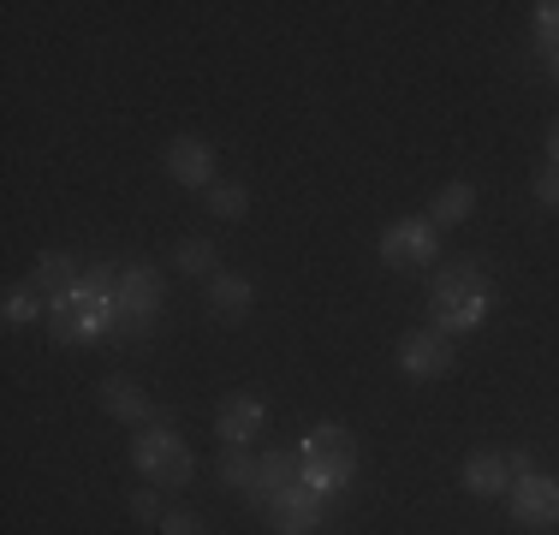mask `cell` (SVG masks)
Returning a JSON list of instances; mask_svg holds the SVG:
<instances>
[{"label": "cell", "instance_id": "6da1fadb", "mask_svg": "<svg viewBox=\"0 0 559 535\" xmlns=\"http://www.w3.org/2000/svg\"><path fill=\"white\" fill-rule=\"evenodd\" d=\"M429 316H435V333H447V340L471 333L488 316V280L476 268H441L429 292Z\"/></svg>", "mask_w": 559, "mask_h": 535}, {"label": "cell", "instance_id": "7a4b0ae2", "mask_svg": "<svg viewBox=\"0 0 559 535\" xmlns=\"http://www.w3.org/2000/svg\"><path fill=\"white\" fill-rule=\"evenodd\" d=\"M298 459H304V482H310V488L334 494L357 476V440L345 435V428L322 423V428H310V435L298 440Z\"/></svg>", "mask_w": 559, "mask_h": 535}, {"label": "cell", "instance_id": "3957f363", "mask_svg": "<svg viewBox=\"0 0 559 535\" xmlns=\"http://www.w3.org/2000/svg\"><path fill=\"white\" fill-rule=\"evenodd\" d=\"M131 464H138V476L155 482V488H185L197 471L191 447H185L173 428H143V435L131 440Z\"/></svg>", "mask_w": 559, "mask_h": 535}, {"label": "cell", "instance_id": "277c9868", "mask_svg": "<svg viewBox=\"0 0 559 535\" xmlns=\"http://www.w3.org/2000/svg\"><path fill=\"white\" fill-rule=\"evenodd\" d=\"M48 321H55L60 345H84V340H102L108 328H119V304L96 298V292H78L66 304H48Z\"/></svg>", "mask_w": 559, "mask_h": 535}, {"label": "cell", "instance_id": "5b68a950", "mask_svg": "<svg viewBox=\"0 0 559 535\" xmlns=\"http://www.w3.org/2000/svg\"><path fill=\"white\" fill-rule=\"evenodd\" d=\"M381 257H388V268H429L435 262V221H417V214L393 221L381 233Z\"/></svg>", "mask_w": 559, "mask_h": 535}, {"label": "cell", "instance_id": "8992f818", "mask_svg": "<svg viewBox=\"0 0 559 535\" xmlns=\"http://www.w3.org/2000/svg\"><path fill=\"white\" fill-rule=\"evenodd\" d=\"M399 369H405L411 381H441V374L452 369V345H447V333H435V328L405 333V340H399Z\"/></svg>", "mask_w": 559, "mask_h": 535}, {"label": "cell", "instance_id": "52a82bcc", "mask_svg": "<svg viewBox=\"0 0 559 535\" xmlns=\"http://www.w3.org/2000/svg\"><path fill=\"white\" fill-rule=\"evenodd\" d=\"M512 518L518 524H530V530H548L559 524V482L554 476H518V488H512Z\"/></svg>", "mask_w": 559, "mask_h": 535}, {"label": "cell", "instance_id": "ba28073f", "mask_svg": "<svg viewBox=\"0 0 559 535\" xmlns=\"http://www.w3.org/2000/svg\"><path fill=\"white\" fill-rule=\"evenodd\" d=\"M518 476H530V464L518 459V452H512V459H506V452H476V459L464 464V488L483 494V500H495V494H512Z\"/></svg>", "mask_w": 559, "mask_h": 535}, {"label": "cell", "instance_id": "9c48e42d", "mask_svg": "<svg viewBox=\"0 0 559 535\" xmlns=\"http://www.w3.org/2000/svg\"><path fill=\"white\" fill-rule=\"evenodd\" d=\"M269 524H274V535H310L316 524H322V488H310V482L286 488L269 506Z\"/></svg>", "mask_w": 559, "mask_h": 535}, {"label": "cell", "instance_id": "30bf717a", "mask_svg": "<svg viewBox=\"0 0 559 535\" xmlns=\"http://www.w3.org/2000/svg\"><path fill=\"white\" fill-rule=\"evenodd\" d=\"M304 482V459L298 452H269V459H257V482H250V506H262V512H269V506L280 500V494L286 488H298Z\"/></svg>", "mask_w": 559, "mask_h": 535}, {"label": "cell", "instance_id": "8fae6325", "mask_svg": "<svg viewBox=\"0 0 559 535\" xmlns=\"http://www.w3.org/2000/svg\"><path fill=\"white\" fill-rule=\"evenodd\" d=\"M167 173H173L179 185L209 191V185H215V150H209L203 138H173V143H167Z\"/></svg>", "mask_w": 559, "mask_h": 535}, {"label": "cell", "instance_id": "7c38bea8", "mask_svg": "<svg viewBox=\"0 0 559 535\" xmlns=\"http://www.w3.org/2000/svg\"><path fill=\"white\" fill-rule=\"evenodd\" d=\"M262 423H269L262 399H226L221 417H215V435H221V447H250L262 435Z\"/></svg>", "mask_w": 559, "mask_h": 535}, {"label": "cell", "instance_id": "4fadbf2b", "mask_svg": "<svg viewBox=\"0 0 559 535\" xmlns=\"http://www.w3.org/2000/svg\"><path fill=\"white\" fill-rule=\"evenodd\" d=\"M31 286L43 292L48 304H66V298H78V292H84V268H78L72 257H60V250H55V257H43V262H36V280H31Z\"/></svg>", "mask_w": 559, "mask_h": 535}, {"label": "cell", "instance_id": "5bb4252c", "mask_svg": "<svg viewBox=\"0 0 559 535\" xmlns=\"http://www.w3.org/2000/svg\"><path fill=\"white\" fill-rule=\"evenodd\" d=\"M155 304H162V274L138 262L119 280V316H155Z\"/></svg>", "mask_w": 559, "mask_h": 535}, {"label": "cell", "instance_id": "9a60e30c", "mask_svg": "<svg viewBox=\"0 0 559 535\" xmlns=\"http://www.w3.org/2000/svg\"><path fill=\"white\" fill-rule=\"evenodd\" d=\"M245 310H250V280L221 268V274L209 280V316H215V321H238Z\"/></svg>", "mask_w": 559, "mask_h": 535}, {"label": "cell", "instance_id": "2e32d148", "mask_svg": "<svg viewBox=\"0 0 559 535\" xmlns=\"http://www.w3.org/2000/svg\"><path fill=\"white\" fill-rule=\"evenodd\" d=\"M102 405H108L119 423H143V417H150V399H143V387L119 381V374H114V381H102Z\"/></svg>", "mask_w": 559, "mask_h": 535}, {"label": "cell", "instance_id": "e0dca14e", "mask_svg": "<svg viewBox=\"0 0 559 535\" xmlns=\"http://www.w3.org/2000/svg\"><path fill=\"white\" fill-rule=\"evenodd\" d=\"M471 209H476V191H471V185H447V191L435 197L429 221H435V226H459V221H464V214H471Z\"/></svg>", "mask_w": 559, "mask_h": 535}, {"label": "cell", "instance_id": "ac0fdd59", "mask_svg": "<svg viewBox=\"0 0 559 535\" xmlns=\"http://www.w3.org/2000/svg\"><path fill=\"white\" fill-rule=\"evenodd\" d=\"M173 262H179V274H209V280L221 274V268H215V245H209V238H179Z\"/></svg>", "mask_w": 559, "mask_h": 535}, {"label": "cell", "instance_id": "d6986e66", "mask_svg": "<svg viewBox=\"0 0 559 535\" xmlns=\"http://www.w3.org/2000/svg\"><path fill=\"white\" fill-rule=\"evenodd\" d=\"M221 482L250 494V482H257V459H250L245 447H221Z\"/></svg>", "mask_w": 559, "mask_h": 535}, {"label": "cell", "instance_id": "ffe728a7", "mask_svg": "<svg viewBox=\"0 0 559 535\" xmlns=\"http://www.w3.org/2000/svg\"><path fill=\"white\" fill-rule=\"evenodd\" d=\"M250 209V197H245V185H209V214H215V221H238V214Z\"/></svg>", "mask_w": 559, "mask_h": 535}, {"label": "cell", "instance_id": "44dd1931", "mask_svg": "<svg viewBox=\"0 0 559 535\" xmlns=\"http://www.w3.org/2000/svg\"><path fill=\"white\" fill-rule=\"evenodd\" d=\"M36 310H43V292H36V286H7V321H12V328L36 321Z\"/></svg>", "mask_w": 559, "mask_h": 535}, {"label": "cell", "instance_id": "7402d4cb", "mask_svg": "<svg viewBox=\"0 0 559 535\" xmlns=\"http://www.w3.org/2000/svg\"><path fill=\"white\" fill-rule=\"evenodd\" d=\"M119 280H126V274H114V268H90V274H84V292H96V298L119 304Z\"/></svg>", "mask_w": 559, "mask_h": 535}, {"label": "cell", "instance_id": "603a6c76", "mask_svg": "<svg viewBox=\"0 0 559 535\" xmlns=\"http://www.w3.org/2000/svg\"><path fill=\"white\" fill-rule=\"evenodd\" d=\"M536 36H542V48H559V0L536 7Z\"/></svg>", "mask_w": 559, "mask_h": 535}, {"label": "cell", "instance_id": "cb8c5ba5", "mask_svg": "<svg viewBox=\"0 0 559 535\" xmlns=\"http://www.w3.org/2000/svg\"><path fill=\"white\" fill-rule=\"evenodd\" d=\"M536 203H548V209H559V167L548 160V167L536 173Z\"/></svg>", "mask_w": 559, "mask_h": 535}, {"label": "cell", "instance_id": "d4e9b609", "mask_svg": "<svg viewBox=\"0 0 559 535\" xmlns=\"http://www.w3.org/2000/svg\"><path fill=\"white\" fill-rule=\"evenodd\" d=\"M162 535H203V518H197V512H167Z\"/></svg>", "mask_w": 559, "mask_h": 535}, {"label": "cell", "instance_id": "484cf974", "mask_svg": "<svg viewBox=\"0 0 559 535\" xmlns=\"http://www.w3.org/2000/svg\"><path fill=\"white\" fill-rule=\"evenodd\" d=\"M131 518H143V524H155V518H162V512H155V494H131Z\"/></svg>", "mask_w": 559, "mask_h": 535}, {"label": "cell", "instance_id": "4316f807", "mask_svg": "<svg viewBox=\"0 0 559 535\" xmlns=\"http://www.w3.org/2000/svg\"><path fill=\"white\" fill-rule=\"evenodd\" d=\"M548 160H554V167H559V119H554V126H548Z\"/></svg>", "mask_w": 559, "mask_h": 535}, {"label": "cell", "instance_id": "83f0119b", "mask_svg": "<svg viewBox=\"0 0 559 535\" xmlns=\"http://www.w3.org/2000/svg\"><path fill=\"white\" fill-rule=\"evenodd\" d=\"M548 72H554V84H559V48H548Z\"/></svg>", "mask_w": 559, "mask_h": 535}]
</instances>
